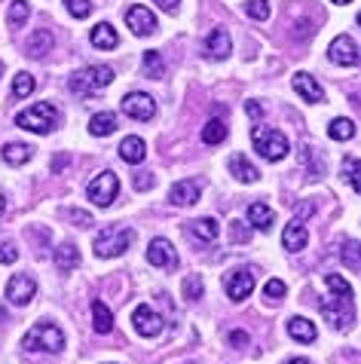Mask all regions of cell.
Masks as SVG:
<instances>
[{"instance_id":"cell-55","label":"cell","mask_w":361,"mask_h":364,"mask_svg":"<svg viewBox=\"0 0 361 364\" xmlns=\"http://www.w3.org/2000/svg\"><path fill=\"white\" fill-rule=\"evenodd\" d=\"M0 77H4V62H0Z\"/></svg>"},{"instance_id":"cell-23","label":"cell","mask_w":361,"mask_h":364,"mask_svg":"<svg viewBox=\"0 0 361 364\" xmlns=\"http://www.w3.org/2000/svg\"><path fill=\"white\" fill-rule=\"evenodd\" d=\"M273 220H276L273 208L264 205V202H252V205H248V224H252L254 230L269 232V230H273Z\"/></svg>"},{"instance_id":"cell-28","label":"cell","mask_w":361,"mask_h":364,"mask_svg":"<svg viewBox=\"0 0 361 364\" xmlns=\"http://www.w3.org/2000/svg\"><path fill=\"white\" fill-rule=\"evenodd\" d=\"M203 141L208 147H215V144H224L227 141V123L220 117H215V119H208V123L203 126Z\"/></svg>"},{"instance_id":"cell-48","label":"cell","mask_w":361,"mask_h":364,"mask_svg":"<svg viewBox=\"0 0 361 364\" xmlns=\"http://www.w3.org/2000/svg\"><path fill=\"white\" fill-rule=\"evenodd\" d=\"M153 4L159 9H166V13H175V9H178V0H153Z\"/></svg>"},{"instance_id":"cell-10","label":"cell","mask_w":361,"mask_h":364,"mask_svg":"<svg viewBox=\"0 0 361 364\" xmlns=\"http://www.w3.org/2000/svg\"><path fill=\"white\" fill-rule=\"evenodd\" d=\"M123 114L132 117V119H141V123H147V119L156 117V101L150 98L147 92H129L123 98Z\"/></svg>"},{"instance_id":"cell-38","label":"cell","mask_w":361,"mask_h":364,"mask_svg":"<svg viewBox=\"0 0 361 364\" xmlns=\"http://www.w3.org/2000/svg\"><path fill=\"white\" fill-rule=\"evenodd\" d=\"M245 13L252 16L254 22H266L273 9H269V0H248V4H245Z\"/></svg>"},{"instance_id":"cell-15","label":"cell","mask_w":361,"mask_h":364,"mask_svg":"<svg viewBox=\"0 0 361 364\" xmlns=\"http://www.w3.org/2000/svg\"><path fill=\"white\" fill-rule=\"evenodd\" d=\"M291 83H294V92L303 98V101H309V105H322V101H325V89L318 86V80H313L309 74H303V70H300V74H294V80H291Z\"/></svg>"},{"instance_id":"cell-50","label":"cell","mask_w":361,"mask_h":364,"mask_svg":"<svg viewBox=\"0 0 361 364\" xmlns=\"http://www.w3.org/2000/svg\"><path fill=\"white\" fill-rule=\"evenodd\" d=\"M248 114H252V117H260V114H264V107H260L257 101H248Z\"/></svg>"},{"instance_id":"cell-31","label":"cell","mask_w":361,"mask_h":364,"mask_svg":"<svg viewBox=\"0 0 361 364\" xmlns=\"http://www.w3.org/2000/svg\"><path fill=\"white\" fill-rule=\"evenodd\" d=\"M328 135L334 141H352L355 138V123L349 117H340V119H330L328 126Z\"/></svg>"},{"instance_id":"cell-21","label":"cell","mask_w":361,"mask_h":364,"mask_svg":"<svg viewBox=\"0 0 361 364\" xmlns=\"http://www.w3.org/2000/svg\"><path fill=\"white\" fill-rule=\"evenodd\" d=\"M288 337L297 340V343H313L318 337V331H316V325L309 318L294 316V318H288Z\"/></svg>"},{"instance_id":"cell-14","label":"cell","mask_w":361,"mask_h":364,"mask_svg":"<svg viewBox=\"0 0 361 364\" xmlns=\"http://www.w3.org/2000/svg\"><path fill=\"white\" fill-rule=\"evenodd\" d=\"M132 321H135V331L141 333V337H159V333H163V316L150 309L147 303H141V306L135 309Z\"/></svg>"},{"instance_id":"cell-49","label":"cell","mask_w":361,"mask_h":364,"mask_svg":"<svg viewBox=\"0 0 361 364\" xmlns=\"http://www.w3.org/2000/svg\"><path fill=\"white\" fill-rule=\"evenodd\" d=\"M316 205H309V202H297V215H313Z\"/></svg>"},{"instance_id":"cell-7","label":"cell","mask_w":361,"mask_h":364,"mask_svg":"<svg viewBox=\"0 0 361 364\" xmlns=\"http://www.w3.org/2000/svg\"><path fill=\"white\" fill-rule=\"evenodd\" d=\"M322 312H325V318L330 321V328H340V331H346L349 325L355 321V312H352V300H346V297H325L322 300Z\"/></svg>"},{"instance_id":"cell-42","label":"cell","mask_w":361,"mask_h":364,"mask_svg":"<svg viewBox=\"0 0 361 364\" xmlns=\"http://www.w3.org/2000/svg\"><path fill=\"white\" fill-rule=\"evenodd\" d=\"M68 220H71L74 227H92L95 224L92 215H89V211H80V208H68Z\"/></svg>"},{"instance_id":"cell-1","label":"cell","mask_w":361,"mask_h":364,"mask_svg":"<svg viewBox=\"0 0 361 364\" xmlns=\"http://www.w3.org/2000/svg\"><path fill=\"white\" fill-rule=\"evenodd\" d=\"M22 349L25 352H49V355H58L65 349V333L53 321H37L22 337Z\"/></svg>"},{"instance_id":"cell-26","label":"cell","mask_w":361,"mask_h":364,"mask_svg":"<svg viewBox=\"0 0 361 364\" xmlns=\"http://www.w3.org/2000/svg\"><path fill=\"white\" fill-rule=\"evenodd\" d=\"M89 132L95 138H107L117 132V114H110V110H102V114H95L89 119Z\"/></svg>"},{"instance_id":"cell-20","label":"cell","mask_w":361,"mask_h":364,"mask_svg":"<svg viewBox=\"0 0 361 364\" xmlns=\"http://www.w3.org/2000/svg\"><path fill=\"white\" fill-rule=\"evenodd\" d=\"M119 156H123V163L138 166V163H144V156H147V144L138 135H129V138H123V144H119Z\"/></svg>"},{"instance_id":"cell-17","label":"cell","mask_w":361,"mask_h":364,"mask_svg":"<svg viewBox=\"0 0 361 364\" xmlns=\"http://www.w3.org/2000/svg\"><path fill=\"white\" fill-rule=\"evenodd\" d=\"M168 202L178 208H187V205H196L199 202V181H178L168 190Z\"/></svg>"},{"instance_id":"cell-45","label":"cell","mask_w":361,"mask_h":364,"mask_svg":"<svg viewBox=\"0 0 361 364\" xmlns=\"http://www.w3.org/2000/svg\"><path fill=\"white\" fill-rule=\"evenodd\" d=\"M227 343H230L233 349H242V346H248V343H252V337H248L245 331H230V333H227Z\"/></svg>"},{"instance_id":"cell-54","label":"cell","mask_w":361,"mask_h":364,"mask_svg":"<svg viewBox=\"0 0 361 364\" xmlns=\"http://www.w3.org/2000/svg\"><path fill=\"white\" fill-rule=\"evenodd\" d=\"M4 318H6V312H4V309H0V321H4Z\"/></svg>"},{"instance_id":"cell-9","label":"cell","mask_w":361,"mask_h":364,"mask_svg":"<svg viewBox=\"0 0 361 364\" xmlns=\"http://www.w3.org/2000/svg\"><path fill=\"white\" fill-rule=\"evenodd\" d=\"M224 291H227V297L233 300V303H242V300L254 291V272H252V269H245V267H242V269L227 272Z\"/></svg>"},{"instance_id":"cell-29","label":"cell","mask_w":361,"mask_h":364,"mask_svg":"<svg viewBox=\"0 0 361 364\" xmlns=\"http://www.w3.org/2000/svg\"><path fill=\"white\" fill-rule=\"evenodd\" d=\"M31 156H34L31 144H6L4 147V163H9V166H25V163H31Z\"/></svg>"},{"instance_id":"cell-53","label":"cell","mask_w":361,"mask_h":364,"mask_svg":"<svg viewBox=\"0 0 361 364\" xmlns=\"http://www.w3.org/2000/svg\"><path fill=\"white\" fill-rule=\"evenodd\" d=\"M330 4H337V6H343V4H352V0H330Z\"/></svg>"},{"instance_id":"cell-8","label":"cell","mask_w":361,"mask_h":364,"mask_svg":"<svg viewBox=\"0 0 361 364\" xmlns=\"http://www.w3.org/2000/svg\"><path fill=\"white\" fill-rule=\"evenodd\" d=\"M37 297V282L28 276V272H18L6 282V300L13 303V306H28Z\"/></svg>"},{"instance_id":"cell-6","label":"cell","mask_w":361,"mask_h":364,"mask_svg":"<svg viewBox=\"0 0 361 364\" xmlns=\"http://www.w3.org/2000/svg\"><path fill=\"white\" fill-rule=\"evenodd\" d=\"M86 193H89V199H92L98 208H110V205H114V199L119 196L117 171H102V175H95L92 181H89Z\"/></svg>"},{"instance_id":"cell-41","label":"cell","mask_w":361,"mask_h":364,"mask_svg":"<svg viewBox=\"0 0 361 364\" xmlns=\"http://www.w3.org/2000/svg\"><path fill=\"white\" fill-rule=\"evenodd\" d=\"M285 294H288V288H285V282H282V279H269L266 285H264V297H269L273 303H279Z\"/></svg>"},{"instance_id":"cell-43","label":"cell","mask_w":361,"mask_h":364,"mask_svg":"<svg viewBox=\"0 0 361 364\" xmlns=\"http://www.w3.org/2000/svg\"><path fill=\"white\" fill-rule=\"evenodd\" d=\"M65 4H68V13H71L74 18H86L89 9H92V4H89V0H65Z\"/></svg>"},{"instance_id":"cell-30","label":"cell","mask_w":361,"mask_h":364,"mask_svg":"<svg viewBox=\"0 0 361 364\" xmlns=\"http://www.w3.org/2000/svg\"><path fill=\"white\" fill-rule=\"evenodd\" d=\"M92 328L98 333H110V331H114V316H110V309L104 306V300L92 303Z\"/></svg>"},{"instance_id":"cell-36","label":"cell","mask_w":361,"mask_h":364,"mask_svg":"<svg viewBox=\"0 0 361 364\" xmlns=\"http://www.w3.org/2000/svg\"><path fill=\"white\" fill-rule=\"evenodd\" d=\"M28 16H31V6H28L25 0H16V4H9V28H22L28 22Z\"/></svg>"},{"instance_id":"cell-13","label":"cell","mask_w":361,"mask_h":364,"mask_svg":"<svg viewBox=\"0 0 361 364\" xmlns=\"http://www.w3.org/2000/svg\"><path fill=\"white\" fill-rule=\"evenodd\" d=\"M126 25L132 28L135 37H150V34L156 31V16L150 13L147 6L138 4V6H132V9L126 13Z\"/></svg>"},{"instance_id":"cell-22","label":"cell","mask_w":361,"mask_h":364,"mask_svg":"<svg viewBox=\"0 0 361 364\" xmlns=\"http://www.w3.org/2000/svg\"><path fill=\"white\" fill-rule=\"evenodd\" d=\"M230 171H233V178L242 181V184H257V181H260V171H257L252 163H248L242 154H233V156H230Z\"/></svg>"},{"instance_id":"cell-34","label":"cell","mask_w":361,"mask_h":364,"mask_svg":"<svg viewBox=\"0 0 361 364\" xmlns=\"http://www.w3.org/2000/svg\"><path fill=\"white\" fill-rule=\"evenodd\" d=\"M325 285L330 288V294H334V297L352 300V285H349L343 276H337V272H328V276H325Z\"/></svg>"},{"instance_id":"cell-35","label":"cell","mask_w":361,"mask_h":364,"mask_svg":"<svg viewBox=\"0 0 361 364\" xmlns=\"http://www.w3.org/2000/svg\"><path fill=\"white\" fill-rule=\"evenodd\" d=\"M34 92V77L28 74V70H18V74L13 77V95L22 101V98H28Z\"/></svg>"},{"instance_id":"cell-24","label":"cell","mask_w":361,"mask_h":364,"mask_svg":"<svg viewBox=\"0 0 361 364\" xmlns=\"http://www.w3.org/2000/svg\"><path fill=\"white\" fill-rule=\"evenodd\" d=\"M55 267L62 272H71L80 267V248L74 242H62V245L55 248Z\"/></svg>"},{"instance_id":"cell-46","label":"cell","mask_w":361,"mask_h":364,"mask_svg":"<svg viewBox=\"0 0 361 364\" xmlns=\"http://www.w3.org/2000/svg\"><path fill=\"white\" fill-rule=\"evenodd\" d=\"M132 184H135V190H138V193H147V190H153V184H156V181H153V175H150V171H144V175H135V181H132Z\"/></svg>"},{"instance_id":"cell-19","label":"cell","mask_w":361,"mask_h":364,"mask_svg":"<svg viewBox=\"0 0 361 364\" xmlns=\"http://www.w3.org/2000/svg\"><path fill=\"white\" fill-rule=\"evenodd\" d=\"M187 236H193L199 242H215L220 236V224L215 218H196V220H190Z\"/></svg>"},{"instance_id":"cell-18","label":"cell","mask_w":361,"mask_h":364,"mask_svg":"<svg viewBox=\"0 0 361 364\" xmlns=\"http://www.w3.org/2000/svg\"><path fill=\"white\" fill-rule=\"evenodd\" d=\"M306 242H309V230H306L303 220L294 218V220H291V224L285 227V232H282V245L291 251V255H297V251L306 248Z\"/></svg>"},{"instance_id":"cell-3","label":"cell","mask_w":361,"mask_h":364,"mask_svg":"<svg viewBox=\"0 0 361 364\" xmlns=\"http://www.w3.org/2000/svg\"><path fill=\"white\" fill-rule=\"evenodd\" d=\"M16 126L28 129V132H34V135H49L58 126V110L49 105V101H40V105H31L16 117Z\"/></svg>"},{"instance_id":"cell-37","label":"cell","mask_w":361,"mask_h":364,"mask_svg":"<svg viewBox=\"0 0 361 364\" xmlns=\"http://www.w3.org/2000/svg\"><path fill=\"white\" fill-rule=\"evenodd\" d=\"M340 257H343V264L349 269H361V248H358V242L349 239L343 248H340Z\"/></svg>"},{"instance_id":"cell-32","label":"cell","mask_w":361,"mask_h":364,"mask_svg":"<svg viewBox=\"0 0 361 364\" xmlns=\"http://www.w3.org/2000/svg\"><path fill=\"white\" fill-rule=\"evenodd\" d=\"M300 163L313 171V178H325V163L313 144H303V150H300Z\"/></svg>"},{"instance_id":"cell-16","label":"cell","mask_w":361,"mask_h":364,"mask_svg":"<svg viewBox=\"0 0 361 364\" xmlns=\"http://www.w3.org/2000/svg\"><path fill=\"white\" fill-rule=\"evenodd\" d=\"M230 53H233V40H230V34L224 31V28H215V31H208V37H205V55L208 58H217V62H224Z\"/></svg>"},{"instance_id":"cell-4","label":"cell","mask_w":361,"mask_h":364,"mask_svg":"<svg viewBox=\"0 0 361 364\" xmlns=\"http://www.w3.org/2000/svg\"><path fill=\"white\" fill-rule=\"evenodd\" d=\"M252 141H254V150L266 159V163H279V159L288 156V138L279 132V129L254 126L252 129Z\"/></svg>"},{"instance_id":"cell-47","label":"cell","mask_w":361,"mask_h":364,"mask_svg":"<svg viewBox=\"0 0 361 364\" xmlns=\"http://www.w3.org/2000/svg\"><path fill=\"white\" fill-rule=\"evenodd\" d=\"M248 236H252V232H248V230L236 220V224H233V239H236V242H248Z\"/></svg>"},{"instance_id":"cell-11","label":"cell","mask_w":361,"mask_h":364,"mask_svg":"<svg viewBox=\"0 0 361 364\" xmlns=\"http://www.w3.org/2000/svg\"><path fill=\"white\" fill-rule=\"evenodd\" d=\"M328 58L340 68H355L358 65V43L349 34H340L328 49Z\"/></svg>"},{"instance_id":"cell-2","label":"cell","mask_w":361,"mask_h":364,"mask_svg":"<svg viewBox=\"0 0 361 364\" xmlns=\"http://www.w3.org/2000/svg\"><path fill=\"white\" fill-rule=\"evenodd\" d=\"M110 83H114V68L110 65H89L68 80V89H71L74 95H92V92H102V89Z\"/></svg>"},{"instance_id":"cell-44","label":"cell","mask_w":361,"mask_h":364,"mask_svg":"<svg viewBox=\"0 0 361 364\" xmlns=\"http://www.w3.org/2000/svg\"><path fill=\"white\" fill-rule=\"evenodd\" d=\"M16 260H18V248L13 242H4L0 245V264H16Z\"/></svg>"},{"instance_id":"cell-51","label":"cell","mask_w":361,"mask_h":364,"mask_svg":"<svg viewBox=\"0 0 361 364\" xmlns=\"http://www.w3.org/2000/svg\"><path fill=\"white\" fill-rule=\"evenodd\" d=\"M285 364H313V361H309V358H288Z\"/></svg>"},{"instance_id":"cell-40","label":"cell","mask_w":361,"mask_h":364,"mask_svg":"<svg viewBox=\"0 0 361 364\" xmlns=\"http://www.w3.org/2000/svg\"><path fill=\"white\" fill-rule=\"evenodd\" d=\"M184 297L187 300H199V297H203V276L190 272V276L184 279Z\"/></svg>"},{"instance_id":"cell-25","label":"cell","mask_w":361,"mask_h":364,"mask_svg":"<svg viewBox=\"0 0 361 364\" xmlns=\"http://www.w3.org/2000/svg\"><path fill=\"white\" fill-rule=\"evenodd\" d=\"M92 46L95 49H117L119 46V37L114 31V25H110V22H98L92 28Z\"/></svg>"},{"instance_id":"cell-39","label":"cell","mask_w":361,"mask_h":364,"mask_svg":"<svg viewBox=\"0 0 361 364\" xmlns=\"http://www.w3.org/2000/svg\"><path fill=\"white\" fill-rule=\"evenodd\" d=\"M343 178H346V184L355 190H361V184H358V156H346L343 159Z\"/></svg>"},{"instance_id":"cell-27","label":"cell","mask_w":361,"mask_h":364,"mask_svg":"<svg viewBox=\"0 0 361 364\" xmlns=\"http://www.w3.org/2000/svg\"><path fill=\"white\" fill-rule=\"evenodd\" d=\"M53 34L46 31V28H37V31L31 34V40H28V55L31 58H40V55H46L49 49H53Z\"/></svg>"},{"instance_id":"cell-12","label":"cell","mask_w":361,"mask_h":364,"mask_svg":"<svg viewBox=\"0 0 361 364\" xmlns=\"http://www.w3.org/2000/svg\"><path fill=\"white\" fill-rule=\"evenodd\" d=\"M147 260H150V267H156V269H175L178 267V251L168 239H153L150 248H147Z\"/></svg>"},{"instance_id":"cell-52","label":"cell","mask_w":361,"mask_h":364,"mask_svg":"<svg viewBox=\"0 0 361 364\" xmlns=\"http://www.w3.org/2000/svg\"><path fill=\"white\" fill-rule=\"evenodd\" d=\"M4 211H6V196L0 193V215H4Z\"/></svg>"},{"instance_id":"cell-5","label":"cell","mask_w":361,"mask_h":364,"mask_svg":"<svg viewBox=\"0 0 361 364\" xmlns=\"http://www.w3.org/2000/svg\"><path fill=\"white\" fill-rule=\"evenodd\" d=\"M132 239H135L132 230L104 227V230L95 236V255H98V257H119L129 245H132Z\"/></svg>"},{"instance_id":"cell-33","label":"cell","mask_w":361,"mask_h":364,"mask_svg":"<svg viewBox=\"0 0 361 364\" xmlns=\"http://www.w3.org/2000/svg\"><path fill=\"white\" fill-rule=\"evenodd\" d=\"M141 70H144V77H150V80L166 77V65H163V58H159L156 49H147V53H144V58H141Z\"/></svg>"}]
</instances>
